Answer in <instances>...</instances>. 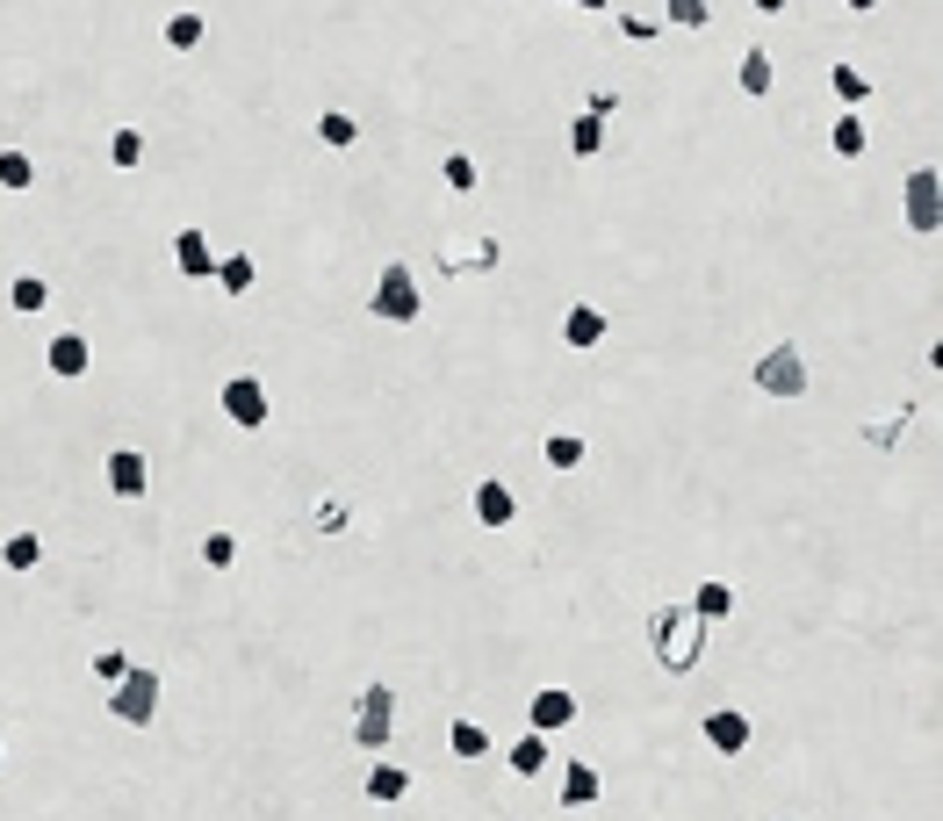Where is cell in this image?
<instances>
[{
  "instance_id": "1",
  "label": "cell",
  "mask_w": 943,
  "mask_h": 821,
  "mask_svg": "<svg viewBox=\"0 0 943 821\" xmlns=\"http://www.w3.org/2000/svg\"><path fill=\"white\" fill-rule=\"evenodd\" d=\"M648 642H656V663L671 677H684V671H698L706 663V620L692 613V605H656L648 613Z\"/></svg>"
},
{
  "instance_id": "2",
  "label": "cell",
  "mask_w": 943,
  "mask_h": 821,
  "mask_svg": "<svg viewBox=\"0 0 943 821\" xmlns=\"http://www.w3.org/2000/svg\"><path fill=\"white\" fill-rule=\"evenodd\" d=\"M354 750H368V756H383L389 750V735H397V692L389 684H368V692L354 699Z\"/></svg>"
},
{
  "instance_id": "3",
  "label": "cell",
  "mask_w": 943,
  "mask_h": 821,
  "mask_svg": "<svg viewBox=\"0 0 943 821\" xmlns=\"http://www.w3.org/2000/svg\"><path fill=\"white\" fill-rule=\"evenodd\" d=\"M750 389L756 397H807V354L800 346H771L750 368Z\"/></svg>"
},
{
  "instance_id": "4",
  "label": "cell",
  "mask_w": 943,
  "mask_h": 821,
  "mask_svg": "<svg viewBox=\"0 0 943 821\" xmlns=\"http://www.w3.org/2000/svg\"><path fill=\"white\" fill-rule=\"evenodd\" d=\"M368 310L383 317V325H410V317L425 310V296H418V274H410L404 260H389V267H383V281H375V296H368Z\"/></svg>"
},
{
  "instance_id": "5",
  "label": "cell",
  "mask_w": 943,
  "mask_h": 821,
  "mask_svg": "<svg viewBox=\"0 0 943 821\" xmlns=\"http://www.w3.org/2000/svg\"><path fill=\"white\" fill-rule=\"evenodd\" d=\"M109 692H116V699H109V713H116L123 728H145L151 713H159V671H145V663H130V671L116 677Z\"/></svg>"
},
{
  "instance_id": "6",
  "label": "cell",
  "mask_w": 943,
  "mask_h": 821,
  "mask_svg": "<svg viewBox=\"0 0 943 821\" xmlns=\"http://www.w3.org/2000/svg\"><path fill=\"white\" fill-rule=\"evenodd\" d=\"M433 260H439V274H497L505 267V238H439L433 246Z\"/></svg>"
},
{
  "instance_id": "7",
  "label": "cell",
  "mask_w": 943,
  "mask_h": 821,
  "mask_svg": "<svg viewBox=\"0 0 943 821\" xmlns=\"http://www.w3.org/2000/svg\"><path fill=\"white\" fill-rule=\"evenodd\" d=\"M901 209H907V224H915V238H936V224H943V174L936 166H915V174H907Z\"/></svg>"
},
{
  "instance_id": "8",
  "label": "cell",
  "mask_w": 943,
  "mask_h": 821,
  "mask_svg": "<svg viewBox=\"0 0 943 821\" xmlns=\"http://www.w3.org/2000/svg\"><path fill=\"white\" fill-rule=\"evenodd\" d=\"M224 410H231L238 433H260L267 425V383L260 375H231V383H224Z\"/></svg>"
},
{
  "instance_id": "9",
  "label": "cell",
  "mask_w": 943,
  "mask_h": 821,
  "mask_svg": "<svg viewBox=\"0 0 943 821\" xmlns=\"http://www.w3.org/2000/svg\"><path fill=\"white\" fill-rule=\"evenodd\" d=\"M526 721H534V735H562V728H576V692H569V684H547V692L526 699Z\"/></svg>"
},
{
  "instance_id": "10",
  "label": "cell",
  "mask_w": 943,
  "mask_h": 821,
  "mask_svg": "<svg viewBox=\"0 0 943 821\" xmlns=\"http://www.w3.org/2000/svg\"><path fill=\"white\" fill-rule=\"evenodd\" d=\"M468 505H476V526H519V497H512L505 476H483Z\"/></svg>"
},
{
  "instance_id": "11",
  "label": "cell",
  "mask_w": 943,
  "mask_h": 821,
  "mask_svg": "<svg viewBox=\"0 0 943 821\" xmlns=\"http://www.w3.org/2000/svg\"><path fill=\"white\" fill-rule=\"evenodd\" d=\"M706 750L742 756V750H750V713H742V706H713L706 713Z\"/></svg>"
},
{
  "instance_id": "12",
  "label": "cell",
  "mask_w": 943,
  "mask_h": 821,
  "mask_svg": "<svg viewBox=\"0 0 943 821\" xmlns=\"http://www.w3.org/2000/svg\"><path fill=\"white\" fill-rule=\"evenodd\" d=\"M173 267H180V281H209L217 274V253H209V231H173Z\"/></svg>"
},
{
  "instance_id": "13",
  "label": "cell",
  "mask_w": 943,
  "mask_h": 821,
  "mask_svg": "<svg viewBox=\"0 0 943 821\" xmlns=\"http://www.w3.org/2000/svg\"><path fill=\"white\" fill-rule=\"evenodd\" d=\"M43 368H51V375H66V383H80V375L95 368V346H87L80 332H58V339L43 346Z\"/></svg>"
},
{
  "instance_id": "14",
  "label": "cell",
  "mask_w": 943,
  "mask_h": 821,
  "mask_svg": "<svg viewBox=\"0 0 943 821\" xmlns=\"http://www.w3.org/2000/svg\"><path fill=\"white\" fill-rule=\"evenodd\" d=\"M101 468H109V491H116V497H145V491H151V462H145L137 447H116Z\"/></svg>"
},
{
  "instance_id": "15",
  "label": "cell",
  "mask_w": 943,
  "mask_h": 821,
  "mask_svg": "<svg viewBox=\"0 0 943 821\" xmlns=\"http://www.w3.org/2000/svg\"><path fill=\"white\" fill-rule=\"evenodd\" d=\"M605 332H613V325H605V310H598V303H569V310H562V339H569L576 354L605 346Z\"/></svg>"
},
{
  "instance_id": "16",
  "label": "cell",
  "mask_w": 943,
  "mask_h": 821,
  "mask_svg": "<svg viewBox=\"0 0 943 821\" xmlns=\"http://www.w3.org/2000/svg\"><path fill=\"white\" fill-rule=\"evenodd\" d=\"M360 793H368L375 808H397V800L410 793V771L397 764V756H375V764H368V779H360Z\"/></svg>"
},
{
  "instance_id": "17",
  "label": "cell",
  "mask_w": 943,
  "mask_h": 821,
  "mask_svg": "<svg viewBox=\"0 0 943 821\" xmlns=\"http://www.w3.org/2000/svg\"><path fill=\"white\" fill-rule=\"evenodd\" d=\"M771 80H778V72H771V51H742V58H735V87H742L750 101H764Z\"/></svg>"
},
{
  "instance_id": "18",
  "label": "cell",
  "mask_w": 943,
  "mask_h": 821,
  "mask_svg": "<svg viewBox=\"0 0 943 821\" xmlns=\"http://www.w3.org/2000/svg\"><path fill=\"white\" fill-rule=\"evenodd\" d=\"M598 793H605V779H598L590 764H576V756H569V771H562V808H590Z\"/></svg>"
},
{
  "instance_id": "19",
  "label": "cell",
  "mask_w": 943,
  "mask_h": 821,
  "mask_svg": "<svg viewBox=\"0 0 943 821\" xmlns=\"http://www.w3.org/2000/svg\"><path fill=\"white\" fill-rule=\"evenodd\" d=\"M692 613L706 620V627H713V620H727V613H735V584H721V576H706V584L692 591Z\"/></svg>"
},
{
  "instance_id": "20",
  "label": "cell",
  "mask_w": 943,
  "mask_h": 821,
  "mask_svg": "<svg viewBox=\"0 0 943 821\" xmlns=\"http://www.w3.org/2000/svg\"><path fill=\"white\" fill-rule=\"evenodd\" d=\"M209 281H217L224 296H252V281H260V267H252L246 253H224V260H217V274H209Z\"/></svg>"
},
{
  "instance_id": "21",
  "label": "cell",
  "mask_w": 943,
  "mask_h": 821,
  "mask_svg": "<svg viewBox=\"0 0 943 821\" xmlns=\"http://www.w3.org/2000/svg\"><path fill=\"white\" fill-rule=\"evenodd\" d=\"M584 433H547V447H540V462L547 468H562V476H569V468H584Z\"/></svg>"
},
{
  "instance_id": "22",
  "label": "cell",
  "mask_w": 943,
  "mask_h": 821,
  "mask_svg": "<svg viewBox=\"0 0 943 821\" xmlns=\"http://www.w3.org/2000/svg\"><path fill=\"white\" fill-rule=\"evenodd\" d=\"M505 764L519 771V779H540V771H547V735H534V728H526V735L512 742V756H505Z\"/></svg>"
},
{
  "instance_id": "23",
  "label": "cell",
  "mask_w": 943,
  "mask_h": 821,
  "mask_svg": "<svg viewBox=\"0 0 943 821\" xmlns=\"http://www.w3.org/2000/svg\"><path fill=\"white\" fill-rule=\"evenodd\" d=\"M202 37H209V22H202L195 8H173V14H166V43H173V51H195Z\"/></svg>"
},
{
  "instance_id": "24",
  "label": "cell",
  "mask_w": 943,
  "mask_h": 821,
  "mask_svg": "<svg viewBox=\"0 0 943 821\" xmlns=\"http://www.w3.org/2000/svg\"><path fill=\"white\" fill-rule=\"evenodd\" d=\"M8 303H14L22 317H37L43 303H51V281H43V274H14V281H8Z\"/></svg>"
},
{
  "instance_id": "25",
  "label": "cell",
  "mask_w": 943,
  "mask_h": 821,
  "mask_svg": "<svg viewBox=\"0 0 943 821\" xmlns=\"http://www.w3.org/2000/svg\"><path fill=\"white\" fill-rule=\"evenodd\" d=\"M447 750L461 756V764H468V756H490V728H483V721H454L447 728Z\"/></svg>"
},
{
  "instance_id": "26",
  "label": "cell",
  "mask_w": 943,
  "mask_h": 821,
  "mask_svg": "<svg viewBox=\"0 0 943 821\" xmlns=\"http://www.w3.org/2000/svg\"><path fill=\"white\" fill-rule=\"evenodd\" d=\"M828 145H835V159H864V116L843 109V116H835V130H828Z\"/></svg>"
},
{
  "instance_id": "27",
  "label": "cell",
  "mask_w": 943,
  "mask_h": 821,
  "mask_svg": "<svg viewBox=\"0 0 943 821\" xmlns=\"http://www.w3.org/2000/svg\"><path fill=\"white\" fill-rule=\"evenodd\" d=\"M569 151H576V159H598V151H605V116H590V109L576 116V123H569Z\"/></svg>"
},
{
  "instance_id": "28",
  "label": "cell",
  "mask_w": 943,
  "mask_h": 821,
  "mask_svg": "<svg viewBox=\"0 0 943 821\" xmlns=\"http://www.w3.org/2000/svg\"><path fill=\"white\" fill-rule=\"evenodd\" d=\"M0 562H8L14 576H29V570L43 562V541H37V534H8V541H0Z\"/></svg>"
},
{
  "instance_id": "29",
  "label": "cell",
  "mask_w": 943,
  "mask_h": 821,
  "mask_svg": "<svg viewBox=\"0 0 943 821\" xmlns=\"http://www.w3.org/2000/svg\"><path fill=\"white\" fill-rule=\"evenodd\" d=\"M0 188L8 195H22V188H37V159H29V151H0Z\"/></svg>"
},
{
  "instance_id": "30",
  "label": "cell",
  "mask_w": 943,
  "mask_h": 821,
  "mask_svg": "<svg viewBox=\"0 0 943 821\" xmlns=\"http://www.w3.org/2000/svg\"><path fill=\"white\" fill-rule=\"evenodd\" d=\"M907 425H915V404H893L879 425H864V439H872V447H901V433H907Z\"/></svg>"
},
{
  "instance_id": "31",
  "label": "cell",
  "mask_w": 943,
  "mask_h": 821,
  "mask_svg": "<svg viewBox=\"0 0 943 821\" xmlns=\"http://www.w3.org/2000/svg\"><path fill=\"white\" fill-rule=\"evenodd\" d=\"M828 87H835V101H843V109H864V101H872V80H864L857 66H835Z\"/></svg>"
},
{
  "instance_id": "32",
  "label": "cell",
  "mask_w": 943,
  "mask_h": 821,
  "mask_svg": "<svg viewBox=\"0 0 943 821\" xmlns=\"http://www.w3.org/2000/svg\"><path fill=\"white\" fill-rule=\"evenodd\" d=\"M317 137H325L331 151H346V145H360V123L346 109H325V116H317Z\"/></svg>"
},
{
  "instance_id": "33",
  "label": "cell",
  "mask_w": 943,
  "mask_h": 821,
  "mask_svg": "<svg viewBox=\"0 0 943 821\" xmlns=\"http://www.w3.org/2000/svg\"><path fill=\"white\" fill-rule=\"evenodd\" d=\"M439 180H447L454 195H476V188H483V174H476V159H468V151H447V166H439Z\"/></svg>"
},
{
  "instance_id": "34",
  "label": "cell",
  "mask_w": 943,
  "mask_h": 821,
  "mask_svg": "<svg viewBox=\"0 0 943 821\" xmlns=\"http://www.w3.org/2000/svg\"><path fill=\"white\" fill-rule=\"evenodd\" d=\"M202 562H209V570H231V562H238V534H231V526H209V534H202Z\"/></svg>"
},
{
  "instance_id": "35",
  "label": "cell",
  "mask_w": 943,
  "mask_h": 821,
  "mask_svg": "<svg viewBox=\"0 0 943 821\" xmlns=\"http://www.w3.org/2000/svg\"><path fill=\"white\" fill-rule=\"evenodd\" d=\"M663 22H677V29H706V22H713V0H663Z\"/></svg>"
},
{
  "instance_id": "36",
  "label": "cell",
  "mask_w": 943,
  "mask_h": 821,
  "mask_svg": "<svg viewBox=\"0 0 943 821\" xmlns=\"http://www.w3.org/2000/svg\"><path fill=\"white\" fill-rule=\"evenodd\" d=\"M310 526H317V534H346V526H354V512H346V497H317Z\"/></svg>"
},
{
  "instance_id": "37",
  "label": "cell",
  "mask_w": 943,
  "mask_h": 821,
  "mask_svg": "<svg viewBox=\"0 0 943 821\" xmlns=\"http://www.w3.org/2000/svg\"><path fill=\"white\" fill-rule=\"evenodd\" d=\"M109 159H116V166H123V174H130V166L145 159V130H130V123H123V130L109 137Z\"/></svg>"
},
{
  "instance_id": "38",
  "label": "cell",
  "mask_w": 943,
  "mask_h": 821,
  "mask_svg": "<svg viewBox=\"0 0 943 821\" xmlns=\"http://www.w3.org/2000/svg\"><path fill=\"white\" fill-rule=\"evenodd\" d=\"M619 37H627V43H656V37H663V22H642V14H619Z\"/></svg>"
},
{
  "instance_id": "39",
  "label": "cell",
  "mask_w": 943,
  "mask_h": 821,
  "mask_svg": "<svg viewBox=\"0 0 943 821\" xmlns=\"http://www.w3.org/2000/svg\"><path fill=\"white\" fill-rule=\"evenodd\" d=\"M123 671H130V656H123V649H101V656H95V677H101V684H116Z\"/></svg>"
},
{
  "instance_id": "40",
  "label": "cell",
  "mask_w": 943,
  "mask_h": 821,
  "mask_svg": "<svg viewBox=\"0 0 943 821\" xmlns=\"http://www.w3.org/2000/svg\"><path fill=\"white\" fill-rule=\"evenodd\" d=\"M750 8H756V14H785V0H750Z\"/></svg>"
},
{
  "instance_id": "41",
  "label": "cell",
  "mask_w": 943,
  "mask_h": 821,
  "mask_svg": "<svg viewBox=\"0 0 943 821\" xmlns=\"http://www.w3.org/2000/svg\"><path fill=\"white\" fill-rule=\"evenodd\" d=\"M843 8H857V14H872V8H879V0H843Z\"/></svg>"
},
{
  "instance_id": "42",
  "label": "cell",
  "mask_w": 943,
  "mask_h": 821,
  "mask_svg": "<svg viewBox=\"0 0 943 821\" xmlns=\"http://www.w3.org/2000/svg\"><path fill=\"white\" fill-rule=\"evenodd\" d=\"M569 8H613V0H569Z\"/></svg>"
},
{
  "instance_id": "43",
  "label": "cell",
  "mask_w": 943,
  "mask_h": 821,
  "mask_svg": "<svg viewBox=\"0 0 943 821\" xmlns=\"http://www.w3.org/2000/svg\"><path fill=\"white\" fill-rule=\"evenodd\" d=\"M562 8H569V0H562Z\"/></svg>"
},
{
  "instance_id": "44",
  "label": "cell",
  "mask_w": 943,
  "mask_h": 821,
  "mask_svg": "<svg viewBox=\"0 0 943 821\" xmlns=\"http://www.w3.org/2000/svg\"><path fill=\"white\" fill-rule=\"evenodd\" d=\"M0 756H8V750H0Z\"/></svg>"
}]
</instances>
